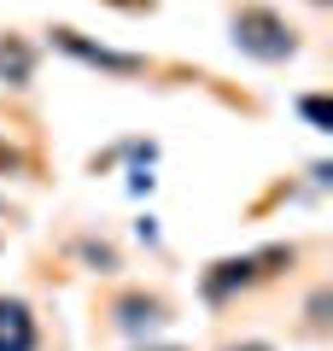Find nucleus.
<instances>
[{"instance_id":"nucleus-1","label":"nucleus","mask_w":333,"mask_h":351,"mask_svg":"<svg viewBox=\"0 0 333 351\" xmlns=\"http://www.w3.org/2000/svg\"><path fill=\"white\" fill-rule=\"evenodd\" d=\"M293 263H298V246H293V240H269V246H251V252L210 258L205 269H199V299H205L210 311H228V304L246 299L251 287H269V281H281Z\"/></svg>"},{"instance_id":"nucleus-2","label":"nucleus","mask_w":333,"mask_h":351,"mask_svg":"<svg viewBox=\"0 0 333 351\" xmlns=\"http://www.w3.org/2000/svg\"><path fill=\"white\" fill-rule=\"evenodd\" d=\"M228 41L251 64H286V59L304 53V29L286 24V12H275L263 0H240L234 12H228Z\"/></svg>"},{"instance_id":"nucleus-3","label":"nucleus","mask_w":333,"mask_h":351,"mask_svg":"<svg viewBox=\"0 0 333 351\" xmlns=\"http://www.w3.org/2000/svg\"><path fill=\"white\" fill-rule=\"evenodd\" d=\"M47 47H53V53H64V59H76V64H88V71H99V76H147V71H152L147 53L106 47V41L82 36L76 24H53V29H47Z\"/></svg>"},{"instance_id":"nucleus-4","label":"nucleus","mask_w":333,"mask_h":351,"mask_svg":"<svg viewBox=\"0 0 333 351\" xmlns=\"http://www.w3.org/2000/svg\"><path fill=\"white\" fill-rule=\"evenodd\" d=\"M111 328L117 334H129V339H147V334H158L164 322H170V304L158 299V293H147V287H129V293H117L111 299Z\"/></svg>"},{"instance_id":"nucleus-5","label":"nucleus","mask_w":333,"mask_h":351,"mask_svg":"<svg viewBox=\"0 0 333 351\" xmlns=\"http://www.w3.org/2000/svg\"><path fill=\"white\" fill-rule=\"evenodd\" d=\"M0 351H41L36 304L18 299V293H0Z\"/></svg>"},{"instance_id":"nucleus-6","label":"nucleus","mask_w":333,"mask_h":351,"mask_svg":"<svg viewBox=\"0 0 333 351\" xmlns=\"http://www.w3.org/2000/svg\"><path fill=\"white\" fill-rule=\"evenodd\" d=\"M0 82L12 88V94H24V88L36 82V41L0 36Z\"/></svg>"},{"instance_id":"nucleus-7","label":"nucleus","mask_w":333,"mask_h":351,"mask_svg":"<svg viewBox=\"0 0 333 351\" xmlns=\"http://www.w3.org/2000/svg\"><path fill=\"white\" fill-rule=\"evenodd\" d=\"M71 252L88 263V269H94V276H117V269H123V252L111 246V240H94V234H82Z\"/></svg>"},{"instance_id":"nucleus-8","label":"nucleus","mask_w":333,"mask_h":351,"mask_svg":"<svg viewBox=\"0 0 333 351\" xmlns=\"http://www.w3.org/2000/svg\"><path fill=\"white\" fill-rule=\"evenodd\" d=\"M293 112L304 117V123L316 129V135H328V129H333V100H328V94H298V100H293Z\"/></svg>"},{"instance_id":"nucleus-9","label":"nucleus","mask_w":333,"mask_h":351,"mask_svg":"<svg viewBox=\"0 0 333 351\" xmlns=\"http://www.w3.org/2000/svg\"><path fill=\"white\" fill-rule=\"evenodd\" d=\"M328 304H333V287L321 281V287L310 293V304H304V328L310 334H328Z\"/></svg>"},{"instance_id":"nucleus-10","label":"nucleus","mask_w":333,"mask_h":351,"mask_svg":"<svg viewBox=\"0 0 333 351\" xmlns=\"http://www.w3.org/2000/svg\"><path fill=\"white\" fill-rule=\"evenodd\" d=\"M0 176H24V152L12 141H0Z\"/></svg>"},{"instance_id":"nucleus-11","label":"nucleus","mask_w":333,"mask_h":351,"mask_svg":"<svg viewBox=\"0 0 333 351\" xmlns=\"http://www.w3.org/2000/svg\"><path fill=\"white\" fill-rule=\"evenodd\" d=\"M222 351H275V346H269V339H228Z\"/></svg>"},{"instance_id":"nucleus-12","label":"nucleus","mask_w":333,"mask_h":351,"mask_svg":"<svg viewBox=\"0 0 333 351\" xmlns=\"http://www.w3.org/2000/svg\"><path fill=\"white\" fill-rule=\"evenodd\" d=\"M106 6H117V12H152L158 0H106Z\"/></svg>"},{"instance_id":"nucleus-13","label":"nucleus","mask_w":333,"mask_h":351,"mask_svg":"<svg viewBox=\"0 0 333 351\" xmlns=\"http://www.w3.org/2000/svg\"><path fill=\"white\" fill-rule=\"evenodd\" d=\"M135 351H187V346H152V339H140Z\"/></svg>"},{"instance_id":"nucleus-14","label":"nucleus","mask_w":333,"mask_h":351,"mask_svg":"<svg viewBox=\"0 0 333 351\" xmlns=\"http://www.w3.org/2000/svg\"><path fill=\"white\" fill-rule=\"evenodd\" d=\"M304 6H333V0H304Z\"/></svg>"},{"instance_id":"nucleus-15","label":"nucleus","mask_w":333,"mask_h":351,"mask_svg":"<svg viewBox=\"0 0 333 351\" xmlns=\"http://www.w3.org/2000/svg\"><path fill=\"white\" fill-rule=\"evenodd\" d=\"M0 246H6V240H0Z\"/></svg>"}]
</instances>
